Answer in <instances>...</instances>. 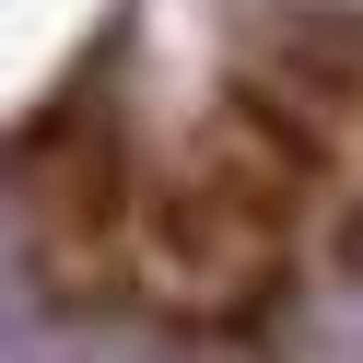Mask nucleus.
Segmentation results:
<instances>
[{"label":"nucleus","instance_id":"f257e3e1","mask_svg":"<svg viewBox=\"0 0 363 363\" xmlns=\"http://www.w3.org/2000/svg\"><path fill=\"white\" fill-rule=\"evenodd\" d=\"M316 188H328V152L246 94L129 199V281L176 316H246L258 293H281Z\"/></svg>","mask_w":363,"mask_h":363},{"label":"nucleus","instance_id":"f03ea898","mask_svg":"<svg viewBox=\"0 0 363 363\" xmlns=\"http://www.w3.org/2000/svg\"><path fill=\"white\" fill-rule=\"evenodd\" d=\"M24 246L59 293L129 281V118L106 71H82L24 141Z\"/></svg>","mask_w":363,"mask_h":363},{"label":"nucleus","instance_id":"7ed1b4c3","mask_svg":"<svg viewBox=\"0 0 363 363\" xmlns=\"http://www.w3.org/2000/svg\"><path fill=\"white\" fill-rule=\"evenodd\" d=\"M246 94L281 129H305L316 152L363 141V12L352 0H305V12H269L246 35Z\"/></svg>","mask_w":363,"mask_h":363}]
</instances>
